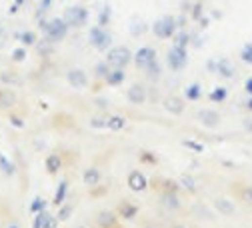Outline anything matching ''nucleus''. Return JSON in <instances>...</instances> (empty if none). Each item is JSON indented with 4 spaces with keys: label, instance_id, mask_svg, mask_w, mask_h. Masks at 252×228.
Here are the masks:
<instances>
[{
    "label": "nucleus",
    "instance_id": "f257e3e1",
    "mask_svg": "<svg viewBox=\"0 0 252 228\" xmlns=\"http://www.w3.org/2000/svg\"><path fill=\"white\" fill-rule=\"evenodd\" d=\"M178 30V24H176V18L170 16V14H164L160 16L156 22L152 24V32L154 36H158L160 40H168V38H172Z\"/></svg>",
    "mask_w": 252,
    "mask_h": 228
},
{
    "label": "nucleus",
    "instance_id": "f03ea898",
    "mask_svg": "<svg viewBox=\"0 0 252 228\" xmlns=\"http://www.w3.org/2000/svg\"><path fill=\"white\" fill-rule=\"evenodd\" d=\"M68 22L64 18H52L48 20V22L44 24V32L48 36V40H52V42H60V40H64L66 34H68Z\"/></svg>",
    "mask_w": 252,
    "mask_h": 228
},
{
    "label": "nucleus",
    "instance_id": "7ed1b4c3",
    "mask_svg": "<svg viewBox=\"0 0 252 228\" xmlns=\"http://www.w3.org/2000/svg\"><path fill=\"white\" fill-rule=\"evenodd\" d=\"M106 62L112 68H126L132 62V52L126 46H114L106 54Z\"/></svg>",
    "mask_w": 252,
    "mask_h": 228
},
{
    "label": "nucleus",
    "instance_id": "20e7f679",
    "mask_svg": "<svg viewBox=\"0 0 252 228\" xmlns=\"http://www.w3.org/2000/svg\"><path fill=\"white\" fill-rule=\"evenodd\" d=\"M88 42L96 50H106L112 46V34L108 30H104V26H92L88 30Z\"/></svg>",
    "mask_w": 252,
    "mask_h": 228
},
{
    "label": "nucleus",
    "instance_id": "39448f33",
    "mask_svg": "<svg viewBox=\"0 0 252 228\" xmlns=\"http://www.w3.org/2000/svg\"><path fill=\"white\" fill-rule=\"evenodd\" d=\"M64 20L68 22V26L72 28H82V26H86L88 22V10L84 8L82 4H74V6H68L64 10Z\"/></svg>",
    "mask_w": 252,
    "mask_h": 228
},
{
    "label": "nucleus",
    "instance_id": "423d86ee",
    "mask_svg": "<svg viewBox=\"0 0 252 228\" xmlns=\"http://www.w3.org/2000/svg\"><path fill=\"white\" fill-rule=\"evenodd\" d=\"M166 60H168V66H170V70L180 72L186 66V62H188L186 46H180V44L174 42V46L168 50V54H166Z\"/></svg>",
    "mask_w": 252,
    "mask_h": 228
},
{
    "label": "nucleus",
    "instance_id": "0eeeda50",
    "mask_svg": "<svg viewBox=\"0 0 252 228\" xmlns=\"http://www.w3.org/2000/svg\"><path fill=\"white\" fill-rule=\"evenodd\" d=\"M134 64L140 68V70H146V68H150L154 62H156V50L152 46H142L138 48V52L134 54Z\"/></svg>",
    "mask_w": 252,
    "mask_h": 228
},
{
    "label": "nucleus",
    "instance_id": "6e6552de",
    "mask_svg": "<svg viewBox=\"0 0 252 228\" xmlns=\"http://www.w3.org/2000/svg\"><path fill=\"white\" fill-rule=\"evenodd\" d=\"M66 80H68V84L74 86L76 90L88 86V74L84 72L82 68H72V70H68V72H66Z\"/></svg>",
    "mask_w": 252,
    "mask_h": 228
},
{
    "label": "nucleus",
    "instance_id": "1a4fd4ad",
    "mask_svg": "<svg viewBox=\"0 0 252 228\" xmlns=\"http://www.w3.org/2000/svg\"><path fill=\"white\" fill-rule=\"evenodd\" d=\"M146 186H148V180H146V176L138 170H132L128 174V188L134 190V192H144Z\"/></svg>",
    "mask_w": 252,
    "mask_h": 228
},
{
    "label": "nucleus",
    "instance_id": "9d476101",
    "mask_svg": "<svg viewBox=\"0 0 252 228\" xmlns=\"http://www.w3.org/2000/svg\"><path fill=\"white\" fill-rule=\"evenodd\" d=\"M214 210L218 214H222V216H234L236 214V206H234V202L230 198L220 196V198L214 200Z\"/></svg>",
    "mask_w": 252,
    "mask_h": 228
},
{
    "label": "nucleus",
    "instance_id": "9b49d317",
    "mask_svg": "<svg viewBox=\"0 0 252 228\" xmlns=\"http://www.w3.org/2000/svg\"><path fill=\"white\" fill-rule=\"evenodd\" d=\"M198 120L204 124L206 128H216L220 124V114L216 110H208V108H202L198 112Z\"/></svg>",
    "mask_w": 252,
    "mask_h": 228
},
{
    "label": "nucleus",
    "instance_id": "f8f14e48",
    "mask_svg": "<svg viewBox=\"0 0 252 228\" xmlns=\"http://www.w3.org/2000/svg\"><path fill=\"white\" fill-rule=\"evenodd\" d=\"M160 204L164 206L166 210H180V198H178V194H176V190H166L164 194H162V198H160Z\"/></svg>",
    "mask_w": 252,
    "mask_h": 228
},
{
    "label": "nucleus",
    "instance_id": "ddd939ff",
    "mask_svg": "<svg viewBox=\"0 0 252 228\" xmlns=\"http://www.w3.org/2000/svg\"><path fill=\"white\" fill-rule=\"evenodd\" d=\"M126 98H128L130 104H142V102L146 100V88L136 82V84H132L128 88V92H126Z\"/></svg>",
    "mask_w": 252,
    "mask_h": 228
},
{
    "label": "nucleus",
    "instance_id": "4468645a",
    "mask_svg": "<svg viewBox=\"0 0 252 228\" xmlns=\"http://www.w3.org/2000/svg\"><path fill=\"white\" fill-rule=\"evenodd\" d=\"M124 80H126L124 68H110V72L106 74V78H104V82H106L108 86H120Z\"/></svg>",
    "mask_w": 252,
    "mask_h": 228
},
{
    "label": "nucleus",
    "instance_id": "2eb2a0df",
    "mask_svg": "<svg viewBox=\"0 0 252 228\" xmlns=\"http://www.w3.org/2000/svg\"><path fill=\"white\" fill-rule=\"evenodd\" d=\"M164 108H166L168 112H172V114H182V110H184V100L178 98V96H168V98L164 100Z\"/></svg>",
    "mask_w": 252,
    "mask_h": 228
},
{
    "label": "nucleus",
    "instance_id": "dca6fc26",
    "mask_svg": "<svg viewBox=\"0 0 252 228\" xmlns=\"http://www.w3.org/2000/svg\"><path fill=\"white\" fill-rule=\"evenodd\" d=\"M96 224L100 228H112L116 224V214L110 212V210H102L98 216H96Z\"/></svg>",
    "mask_w": 252,
    "mask_h": 228
},
{
    "label": "nucleus",
    "instance_id": "f3484780",
    "mask_svg": "<svg viewBox=\"0 0 252 228\" xmlns=\"http://www.w3.org/2000/svg\"><path fill=\"white\" fill-rule=\"evenodd\" d=\"M184 96H186V100L196 102V100L202 96V86L198 84V82H192V84H188V86L184 88Z\"/></svg>",
    "mask_w": 252,
    "mask_h": 228
},
{
    "label": "nucleus",
    "instance_id": "a211bd4d",
    "mask_svg": "<svg viewBox=\"0 0 252 228\" xmlns=\"http://www.w3.org/2000/svg\"><path fill=\"white\" fill-rule=\"evenodd\" d=\"M16 104V96L12 90H0V108H10Z\"/></svg>",
    "mask_w": 252,
    "mask_h": 228
},
{
    "label": "nucleus",
    "instance_id": "6ab92c4d",
    "mask_svg": "<svg viewBox=\"0 0 252 228\" xmlns=\"http://www.w3.org/2000/svg\"><path fill=\"white\" fill-rule=\"evenodd\" d=\"M136 214H138V206H136V204L126 202V204L120 206V216H122L124 220H132Z\"/></svg>",
    "mask_w": 252,
    "mask_h": 228
},
{
    "label": "nucleus",
    "instance_id": "aec40b11",
    "mask_svg": "<svg viewBox=\"0 0 252 228\" xmlns=\"http://www.w3.org/2000/svg\"><path fill=\"white\" fill-rule=\"evenodd\" d=\"M216 72H218L222 78H232V76H234V68L230 66V62H228V60H218Z\"/></svg>",
    "mask_w": 252,
    "mask_h": 228
},
{
    "label": "nucleus",
    "instance_id": "412c9836",
    "mask_svg": "<svg viewBox=\"0 0 252 228\" xmlns=\"http://www.w3.org/2000/svg\"><path fill=\"white\" fill-rule=\"evenodd\" d=\"M124 126H126V120L122 116H118V114L106 118V128H110V130H122Z\"/></svg>",
    "mask_w": 252,
    "mask_h": 228
},
{
    "label": "nucleus",
    "instance_id": "4be33fe9",
    "mask_svg": "<svg viewBox=\"0 0 252 228\" xmlns=\"http://www.w3.org/2000/svg\"><path fill=\"white\" fill-rule=\"evenodd\" d=\"M0 170H2L6 176H14V174H16V166H14V164H12L2 152H0Z\"/></svg>",
    "mask_w": 252,
    "mask_h": 228
},
{
    "label": "nucleus",
    "instance_id": "5701e85b",
    "mask_svg": "<svg viewBox=\"0 0 252 228\" xmlns=\"http://www.w3.org/2000/svg\"><path fill=\"white\" fill-rule=\"evenodd\" d=\"M100 178H102V174L96 168H88L86 172H84V182H86L88 186H96L100 182Z\"/></svg>",
    "mask_w": 252,
    "mask_h": 228
},
{
    "label": "nucleus",
    "instance_id": "b1692460",
    "mask_svg": "<svg viewBox=\"0 0 252 228\" xmlns=\"http://www.w3.org/2000/svg\"><path fill=\"white\" fill-rule=\"evenodd\" d=\"M60 158L56 156V154H50L48 158H46V172L48 174H56L58 170H60Z\"/></svg>",
    "mask_w": 252,
    "mask_h": 228
},
{
    "label": "nucleus",
    "instance_id": "393cba45",
    "mask_svg": "<svg viewBox=\"0 0 252 228\" xmlns=\"http://www.w3.org/2000/svg\"><path fill=\"white\" fill-rule=\"evenodd\" d=\"M208 98L212 100V102H224V100L228 98V90H226L224 86H218V88H214L212 92L208 94Z\"/></svg>",
    "mask_w": 252,
    "mask_h": 228
},
{
    "label": "nucleus",
    "instance_id": "a878e982",
    "mask_svg": "<svg viewBox=\"0 0 252 228\" xmlns=\"http://www.w3.org/2000/svg\"><path fill=\"white\" fill-rule=\"evenodd\" d=\"M66 188H68V182H66V180H62L60 186H58V190H56V194H54V204H56V206H60L62 202H64Z\"/></svg>",
    "mask_w": 252,
    "mask_h": 228
},
{
    "label": "nucleus",
    "instance_id": "bb28decb",
    "mask_svg": "<svg viewBox=\"0 0 252 228\" xmlns=\"http://www.w3.org/2000/svg\"><path fill=\"white\" fill-rule=\"evenodd\" d=\"M240 58H242V62H246V64H252V42H248V44L242 46Z\"/></svg>",
    "mask_w": 252,
    "mask_h": 228
},
{
    "label": "nucleus",
    "instance_id": "cd10ccee",
    "mask_svg": "<svg viewBox=\"0 0 252 228\" xmlns=\"http://www.w3.org/2000/svg\"><path fill=\"white\" fill-rule=\"evenodd\" d=\"M110 64H108V62H100V64H96V78H106V74L110 72Z\"/></svg>",
    "mask_w": 252,
    "mask_h": 228
},
{
    "label": "nucleus",
    "instance_id": "c85d7f7f",
    "mask_svg": "<svg viewBox=\"0 0 252 228\" xmlns=\"http://www.w3.org/2000/svg\"><path fill=\"white\" fill-rule=\"evenodd\" d=\"M180 184L184 186L188 192H196V182H194L192 176H182V178H180Z\"/></svg>",
    "mask_w": 252,
    "mask_h": 228
},
{
    "label": "nucleus",
    "instance_id": "c756f323",
    "mask_svg": "<svg viewBox=\"0 0 252 228\" xmlns=\"http://www.w3.org/2000/svg\"><path fill=\"white\" fill-rule=\"evenodd\" d=\"M72 210H74V206L72 204H64V206H62V208H60V212H58V222H64L70 214H72Z\"/></svg>",
    "mask_w": 252,
    "mask_h": 228
},
{
    "label": "nucleus",
    "instance_id": "7c9ffc66",
    "mask_svg": "<svg viewBox=\"0 0 252 228\" xmlns=\"http://www.w3.org/2000/svg\"><path fill=\"white\" fill-rule=\"evenodd\" d=\"M144 72H146V74H148V76H150L152 80H158V78H160V64H158V60L154 62V64H152L150 68H146Z\"/></svg>",
    "mask_w": 252,
    "mask_h": 228
},
{
    "label": "nucleus",
    "instance_id": "2f4dec72",
    "mask_svg": "<svg viewBox=\"0 0 252 228\" xmlns=\"http://www.w3.org/2000/svg\"><path fill=\"white\" fill-rule=\"evenodd\" d=\"M110 22V8H102L100 12V18H98V26H104V24H108Z\"/></svg>",
    "mask_w": 252,
    "mask_h": 228
},
{
    "label": "nucleus",
    "instance_id": "473e14b6",
    "mask_svg": "<svg viewBox=\"0 0 252 228\" xmlns=\"http://www.w3.org/2000/svg\"><path fill=\"white\" fill-rule=\"evenodd\" d=\"M48 218H50V216H48L46 212H40V214L36 216V220H34V226H32V228H44V224L48 222Z\"/></svg>",
    "mask_w": 252,
    "mask_h": 228
},
{
    "label": "nucleus",
    "instance_id": "72a5a7b5",
    "mask_svg": "<svg viewBox=\"0 0 252 228\" xmlns=\"http://www.w3.org/2000/svg\"><path fill=\"white\" fill-rule=\"evenodd\" d=\"M182 144H184L186 148L194 150V152H202V150H204V146H202V144H196V140H184Z\"/></svg>",
    "mask_w": 252,
    "mask_h": 228
},
{
    "label": "nucleus",
    "instance_id": "f704fd0d",
    "mask_svg": "<svg viewBox=\"0 0 252 228\" xmlns=\"http://www.w3.org/2000/svg\"><path fill=\"white\" fill-rule=\"evenodd\" d=\"M240 196H242L244 202H248L252 206V186H246V188H242L240 190Z\"/></svg>",
    "mask_w": 252,
    "mask_h": 228
},
{
    "label": "nucleus",
    "instance_id": "c9c22d12",
    "mask_svg": "<svg viewBox=\"0 0 252 228\" xmlns=\"http://www.w3.org/2000/svg\"><path fill=\"white\" fill-rule=\"evenodd\" d=\"M42 208H44V200H42V198H34V202H32V212H40Z\"/></svg>",
    "mask_w": 252,
    "mask_h": 228
},
{
    "label": "nucleus",
    "instance_id": "e433bc0d",
    "mask_svg": "<svg viewBox=\"0 0 252 228\" xmlns=\"http://www.w3.org/2000/svg\"><path fill=\"white\" fill-rule=\"evenodd\" d=\"M12 56H14V60H16V62H20V60H22V58L26 56V48L22 46V48H18V50H14V54H12Z\"/></svg>",
    "mask_w": 252,
    "mask_h": 228
},
{
    "label": "nucleus",
    "instance_id": "4c0bfd02",
    "mask_svg": "<svg viewBox=\"0 0 252 228\" xmlns=\"http://www.w3.org/2000/svg\"><path fill=\"white\" fill-rule=\"evenodd\" d=\"M22 42H24V44H32V42H34V34H32V32L22 34Z\"/></svg>",
    "mask_w": 252,
    "mask_h": 228
},
{
    "label": "nucleus",
    "instance_id": "58836bf2",
    "mask_svg": "<svg viewBox=\"0 0 252 228\" xmlns=\"http://www.w3.org/2000/svg\"><path fill=\"white\" fill-rule=\"evenodd\" d=\"M92 124H94V128H104V126H106V120H100V118H92Z\"/></svg>",
    "mask_w": 252,
    "mask_h": 228
},
{
    "label": "nucleus",
    "instance_id": "ea45409f",
    "mask_svg": "<svg viewBox=\"0 0 252 228\" xmlns=\"http://www.w3.org/2000/svg\"><path fill=\"white\" fill-rule=\"evenodd\" d=\"M142 160L144 162H150V164H156V156H152V154H148V152H142Z\"/></svg>",
    "mask_w": 252,
    "mask_h": 228
},
{
    "label": "nucleus",
    "instance_id": "a19ab883",
    "mask_svg": "<svg viewBox=\"0 0 252 228\" xmlns=\"http://www.w3.org/2000/svg\"><path fill=\"white\" fill-rule=\"evenodd\" d=\"M244 88H246L248 96H252V76H250V78H246V82H244Z\"/></svg>",
    "mask_w": 252,
    "mask_h": 228
},
{
    "label": "nucleus",
    "instance_id": "79ce46f5",
    "mask_svg": "<svg viewBox=\"0 0 252 228\" xmlns=\"http://www.w3.org/2000/svg\"><path fill=\"white\" fill-rule=\"evenodd\" d=\"M58 224V218H48V222L44 224V228H54Z\"/></svg>",
    "mask_w": 252,
    "mask_h": 228
},
{
    "label": "nucleus",
    "instance_id": "37998d69",
    "mask_svg": "<svg viewBox=\"0 0 252 228\" xmlns=\"http://www.w3.org/2000/svg\"><path fill=\"white\" fill-rule=\"evenodd\" d=\"M10 120H12L14 124H16L18 128H22V126H24V124H22V120H20V118H16V116H10Z\"/></svg>",
    "mask_w": 252,
    "mask_h": 228
},
{
    "label": "nucleus",
    "instance_id": "c03bdc74",
    "mask_svg": "<svg viewBox=\"0 0 252 228\" xmlns=\"http://www.w3.org/2000/svg\"><path fill=\"white\" fill-rule=\"evenodd\" d=\"M242 124H244V128H246L248 132H252V120H250V118H246Z\"/></svg>",
    "mask_w": 252,
    "mask_h": 228
},
{
    "label": "nucleus",
    "instance_id": "a18cd8bd",
    "mask_svg": "<svg viewBox=\"0 0 252 228\" xmlns=\"http://www.w3.org/2000/svg\"><path fill=\"white\" fill-rule=\"evenodd\" d=\"M8 228H20V226H18L16 222H10V224H8Z\"/></svg>",
    "mask_w": 252,
    "mask_h": 228
},
{
    "label": "nucleus",
    "instance_id": "49530a36",
    "mask_svg": "<svg viewBox=\"0 0 252 228\" xmlns=\"http://www.w3.org/2000/svg\"><path fill=\"white\" fill-rule=\"evenodd\" d=\"M248 108H250V110H252V96H250V98H248Z\"/></svg>",
    "mask_w": 252,
    "mask_h": 228
},
{
    "label": "nucleus",
    "instance_id": "de8ad7c7",
    "mask_svg": "<svg viewBox=\"0 0 252 228\" xmlns=\"http://www.w3.org/2000/svg\"><path fill=\"white\" fill-rule=\"evenodd\" d=\"M172 228H186V226H184V224H174Z\"/></svg>",
    "mask_w": 252,
    "mask_h": 228
},
{
    "label": "nucleus",
    "instance_id": "09e8293b",
    "mask_svg": "<svg viewBox=\"0 0 252 228\" xmlns=\"http://www.w3.org/2000/svg\"><path fill=\"white\" fill-rule=\"evenodd\" d=\"M76 228H84V226H76Z\"/></svg>",
    "mask_w": 252,
    "mask_h": 228
},
{
    "label": "nucleus",
    "instance_id": "8fccbe9b",
    "mask_svg": "<svg viewBox=\"0 0 252 228\" xmlns=\"http://www.w3.org/2000/svg\"><path fill=\"white\" fill-rule=\"evenodd\" d=\"M146 228H152V226H146Z\"/></svg>",
    "mask_w": 252,
    "mask_h": 228
}]
</instances>
